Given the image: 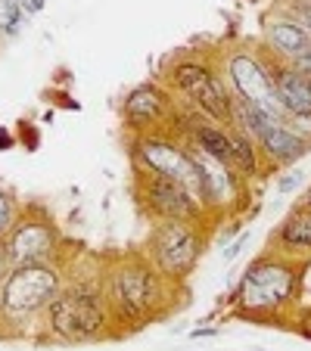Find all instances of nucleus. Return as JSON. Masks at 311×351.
Returning a JSON list of instances; mask_svg holds the SVG:
<instances>
[{
	"instance_id": "f257e3e1",
	"label": "nucleus",
	"mask_w": 311,
	"mask_h": 351,
	"mask_svg": "<svg viewBox=\"0 0 311 351\" xmlns=\"http://www.w3.org/2000/svg\"><path fill=\"white\" fill-rule=\"evenodd\" d=\"M308 267L311 261L265 249L246 265L237 286L231 289V311L240 320H252V324L286 326L299 311Z\"/></svg>"
},
{
	"instance_id": "f03ea898",
	"label": "nucleus",
	"mask_w": 311,
	"mask_h": 351,
	"mask_svg": "<svg viewBox=\"0 0 311 351\" xmlns=\"http://www.w3.org/2000/svg\"><path fill=\"white\" fill-rule=\"evenodd\" d=\"M103 289H106L115 326H125L128 332L143 330V326L168 317L187 298V286H178L168 277H162L140 249L119 255L106 267Z\"/></svg>"
},
{
	"instance_id": "7ed1b4c3",
	"label": "nucleus",
	"mask_w": 311,
	"mask_h": 351,
	"mask_svg": "<svg viewBox=\"0 0 311 351\" xmlns=\"http://www.w3.org/2000/svg\"><path fill=\"white\" fill-rule=\"evenodd\" d=\"M162 84L172 90L181 106L193 109L199 115L231 125L233 119V97L227 90V81L221 75L218 50H181L162 69Z\"/></svg>"
},
{
	"instance_id": "20e7f679",
	"label": "nucleus",
	"mask_w": 311,
	"mask_h": 351,
	"mask_svg": "<svg viewBox=\"0 0 311 351\" xmlns=\"http://www.w3.org/2000/svg\"><path fill=\"white\" fill-rule=\"evenodd\" d=\"M209 227L212 221H156L146 230L140 252L162 277H168L178 286H187L190 274L196 271V265L209 249V237H212Z\"/></svg>"
},
{
	"instance_id": "39448f33",
	"label": "nucleus",
	"mask_w": 311,
	"mask_h": 351,
	"mask_svg": "<svg viewBox=\"0 0 311 351\" xmlns=\"http://www.w3.org/2000/svg\"><path fill=\"white\" fill-rule=\"evenodd\" d=\"M218 62L233 99L262 109L265 115H271L277 121L286 119L284 109H280L277 90H274L271 56L258 40H233V44L221 47Z\"/></svg>"
},
{
	"instance_id": "423d86ee",
	"label": "nucleus",
	"mask_w": 311,
	"mask_h": 351,
	"mask_svg": "<svg viewBox=\"0 0 311 351\" xmlns=\"http://www.w3.org/2000/svg\"><path fill=\"white\" fill-rule=\"evenodd\" d=\"M47 326L62 342H97L115 326L103 283H69L47 308Z\"/></svg>"
},
{
	"instance_id": "0eeeda50",
	"label": "nucleus",
	"mask_w": 311,
	"mask_h": 351,
	"mask_svg": "<svg viewBox=\"0 0 311 351\" xmlns=\"http://www.w3.org/2000/svg\"><path fill=\"white\" fill-rule=\"evenodd\" d=\"M184 146L193 165H196L199 184H203V206L209 212V218H233L237 212H243V206L249 202V180L231 162L205 153V149L187 143V140Z\"/></svg>"
},
{
	"instance_id": "6e6552de",
	"label": "nucleus",
	"mask_w": 311,
	"mask_h": 351,
	"mask_svg": "<svg viewBox=\"0 0 311 351\" xmlns=\"http://www.w3.org/2000/svg\"><path fill=\"white\" fill-rule=\"evenodd\" d=\"M134 199H137L140 212L150 218V224L156 221H212L203 202L187 186H181L172 178L146 171V168H134Z\"/></svg>"
},
{
	"instance_id": "1a4fd4ad",
	"label": "nucleus",
	"mask_w": 311,
	"mask_h": 351,
	"mask_svg": "<svg viewBox=\"0 0 311 351\" xmlns=\"http://www.w3.org/2000/svg\"><path fill=\"white\" fill-rule=\"evenodd\" d=\"M131 159H134V168H146L152 174L178 180L181 186H187L203 202V184H199L196 165H193L184 140L178 134H172V131L137 134V137H131Z\"/></svg>"
},
{
	"instance_id": "9d476101",
	"label": "nucleus",
	"mask_w": 311,
	"mask_h": 351,
	"mask_svg": "<svg viewBox=\"0 0 311 351\" xmlns=\"http://www.w3.org/2000/svg\"><path fill=\"white\" fill-rule=\"evenodd\" d=\"M62 289V277L56 267L44 265H25L13 267L0 283V311L7 317H32V314L50 308Z\"/></svg>"
},
{
	"instance_id": "9b49d317",
	"label": "nucleus",
	"mask_w": 311,
	"mask_h": 351,
	"mask_svg": "<svg viewBox=\"0 0 311 351\" xmlns=\"http://www.w3.org/2000/svg\"><path fill=\"white\" fill-rule=\"evenodd\" d=\"M174 119H178V99L172 97V90L162 81L159 84L156 81L137 84L122 103V121L131 131V137L172 131Z\"/></svg>"
},
{
	"instance_id": "f8f14e48",
	"label": "nucleus",
	"mask_w": 311,
	"mask_h": 351,
	"mask_svg": "<svg viewBox=\"0 0 311 351\" xmlns=\"http://www.w3.org/2000/svg\"><path fill=\"white\" fill-rule=\"evenodd\" d=\"M56 243H60V233L50 221H19V224H13V230L3 237L10 271L50 261L56 252Z\"/></svg>"
},
{
	"instance_id": "ddd939ff",
	"label": "nucleus",
	"mask_w": 311,
	"mask_h": 351,
	"mask_svg": "<svg viewBox=\"0 0 311 351\" xmlns=\"http://www.w3.org/2000/svg\"><path fill=\"white\" fill-rule=\"evenodd\" d=\"M258 44L265 47L274 60L292 62L296 56H302L311 47V34L302 22L292 19L286 10L277 7L265 16V28H262V40H258Z\"/></svg>"
},
{
	"instance_id": "4468645a",
	"label": "nucleus",
	"mask_w": 311,
	"mask_h": 351,
	"mask_svg": "<svg viewBox=\"0 0 311 351\" xmlns=\"http://www.w3.org/2000/svg\"><path fill=\"white\" fill-rule=\"evenodd\" d=\"M258 149L265 156L268 171H286L311 153V143L305 137H299L286 121H271L258 137Z\"/></svg>"
},
{
	"instance_id": "2eb2a0df",
	"label": "nucleus",
	"mask_w": 311,
	"mask_h": 351,
	"mask_svg": "<svg viewBox=\"0 0 311 351\" xmlns=\"http://www.w3.org/2000/svg\"><path fill=\"white\" fill-rule=\"evenodd\" d=\"M265 249L311 261V208L302 206V202H296V206L284 215V221L271 230Z\"/></svg>"
},
{
	"instance_id": "dca6fc26",
	"label": "nucleus",
	"mask_w": 311,
	"mask_h": 351,
	"mask_svg": "<svg viewBox=\"0 0 311 351\" xmlns=\"http://www.w3.org/2000/svg\"><path fill=\"white\" fill-rule=\"evenodd\" d=\"M271 75H274V90H277L280 109H284L286 119L311 115V78H305L296 66L280 62L274 56H271Z\"/></svg>"
},
{
	"instance_id": "f3484780",
	"label": "nucleus",
	"mask_w": 311,
	"mask_h": 351,
	"mask_svg": "<svg viewBox=\"0 0 311 351\" xmlns=\"http://www.w3.org/2000/svg\"><path fill=\"white\" fill-rule=\"evenodd\" d=\"M25 22V10L19 0H0V38H16Z\"/></svg>"
},
{
	"instance_id": "a211bd4d",
	"label": "nucleus",
	"mask_w": 311,
	"mask_h": 351,
	"mask_svg": "<svg viewBox=\"0 0 311 351\" xmlns=\"http://www.w3.org/2000/svg\"><path fill=\"white\" fill-rule=\"evenodd\" d=\"M280 10H286L292 19H299L311 34V0H280Z\"/></svg>"
},
{
	"instance_id": "6ab92c4d",
	"label": "nucleus",
	"mask_w": 311,
	"mask_h": 351,
	"mask_svg": "<svg viewBox=\"0 0 311 351\" xmlns=\"http://www.w3.org/2000/svg\"><path fill=\"white\" fill-rule=\"evenodd\" d=\"M13 221H16V202H13V196L0 193V239L13 230Z\"/></svg>"
},
{
	"instance_id": "aec40b11",
	"label": "nucleus",
	"mask_w": 311,
	"mask_h": 351,
	"mask_svg": "<svg viewBox=\"0 0 311 351\" xmlns=\"http://www.w3.org/2000/svg\"><path fill=\"white\" fill-rule=\"evenodd\" d=\"M290 330H296L299 336H305V339H311V308H299L296 314L290 317Z\"/></svg>"
},
{
	"instance_id": "412c9836",
	"label": "nucleus",
	"mask_w": 311,
	"mask_h": 351,
	"mask_svg": "<svg viewBox=\"0 0 311 351\" xmlns=\"http://www.w3.org/2000/svg\"><path fill=\"white\" fill-rule=\"evenodd\" d=\"M296 184H302V171H296V168H286V174L277 180V190L286 193V190H292Z\"/></svg>"
},
{
	"instance_id": "4be33fe9",
	"label": "nucleus",
	"mask_w": 311,
	"mask_h": 351,
	"mask_svg": "<svg viewBox=\"0 0 311 351\" xmlns=\"http://www.w3.org/2000/svg\"><path fill=\"white\" fill-rule=\"evenodd\" d=\"M290 66H296V69H299V72H302V75H305V78H311V47H308V50H305V53H302V56H296V60H292V62H290Z\"/></svg>"
},
{
	"instance_id": "5701e85b",
	"label": "nucleus",
	"mask_w": 311,
	"mask_h": 351,
	"mask_svg": "<svg viewBox=\"0 0 311 351\" xmlns=\"http://www.w3.org/2000/svg\"><path fill=\"white\" fill-rule=\"evenodd\" d=\"M22 10H25V16H38L41 10L47 7V0H19Z\"/></svg>"
},
{
	"instance_id": "b1692460",
	"label": "nucleus",
	"mask_w": 311,
	"mask_h": 351,
	"mask_svg": "<svg viewBox=\"0 0 311 351\" xmlns=\"http://www.w3.org/2000/svg\"><path fill=\"white\" fill-rule=\"evenodd\" d=\"M7 274H10V258H7V249H3V239H0V283H3Z\"/></svg>"
},
{
	"instance_id": "393cba45",
	"label": "nucleus",
	"mask_w": 311,
	"mask_h": 351,
	"mask_svg": "<svg viewBox=\"0 0 311 351\" xmlns=\"http://www.w3.org/2000/svg\"><path fill=\"white\" fill-rule=\"evenodd\" d=\"M243 243H246V237H240V239H237V243H233V245H231V249H227V252H224V261H231V258H233V255H237V252H240V249H243Z\"/></svg>"
},
{
	"instance_id": "a878e982",
	"label": "nucleus",
	"mask_w": 311,
	"mask_h": 351,
	"mask_svg": "<svg viewBox=\"0 0 311 351\" xmlns=\"http://www.w3.org/2000/svg\"><path fill=\"white\" fill-rule=\"evenodd\" d=\"M299 202H302V206H308V208H311V186H308V190L302 193V199H299Z\"/></svg>"
}]
</instances>
